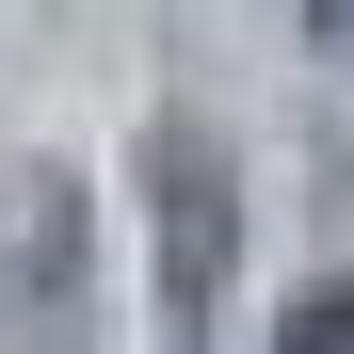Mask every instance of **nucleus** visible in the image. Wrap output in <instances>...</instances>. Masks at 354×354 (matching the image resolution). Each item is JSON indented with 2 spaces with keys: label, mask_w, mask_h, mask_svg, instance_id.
I'll return each mask as SVG.
<instances>
[{
  "label": "nucleus",
  "mask_w": 354,
  "mask_h": 354,
  "mask_svg": "<svg viewBox=\"0 0 354 354\" xmlns=\"http://www.w3.org/2000/svg\"><path fill=\"white\" fill-rule=\"evenodd\" d=\"M0 354H97V194L0 145Z\"/></svg>",
  "instance_id": "1"
},
{
  "label": "nucleus",
  "mask_w": 354,
  "mask_h": 354,
  "mask_svg": "<svg viewBox=\"0 0 354 354\" xmlns=\"http://www.w3.org/2000/svg\"><path fill=\"white\" fill-rule=\"evenodd\" d=\"M145 225H161V322L194 338L225 306V258H242V209H225L209 129H145Z\"/></svg>",
  "instance_id": "2"
},
{
  "label": "nucleus",
  "mask_w": 354,
  "mask_h": 354,
  "mask_svg": "<svg viewBox=\"0 0 354 354\" xmlns=\"http://www.w3.org/2000/svg\"><path fill=\"white\" fill-rule=\"evenodd\" d=\"M274 354H354V274H322V290H290V322H274Z\"/></svg>",
  "instance_id": "3"
},
{
  "label": "nucleus",
  "mask_w": 354,
  "mask_h": 354,
  "mask_svg": "<svg viewBox=\"0 0 354 354\" xmlns=\"http://www.w3.org/2000/svg\"><path fill=\"white\" fill-rule=\"evenodd\" d=\"M322 48H354V17H322Z\"/></svg>",
  "instance_id": "4"
}]
</instances>
